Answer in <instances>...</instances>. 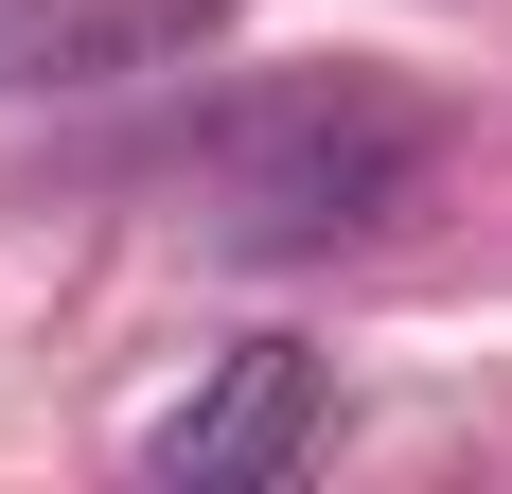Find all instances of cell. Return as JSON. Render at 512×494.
Masks as SVG:
<instances>
[{
	"label": "cell",
	"mask_w": 512,
	"mask_h": 494,
	"mask_svg": "<svg viewBox=\"0 0 512 494\" xmlns=\"http://www.w3.org/2000/svg\"><path fill=\"white\" fill-rule=\"evenodd\" d=\"M212 36V0H0V71H142Z\"/></svg>",
	"instance_id": "3"
},
{
	"label": "cell",
	"mask_w": 512,
	"mask_h": 494,
	"mask_svg": "<svg viewBox=\"0 0 512 494\" xmlns=\"http://www.w3.org/2000/svg\"><path fill=\"white\" fill-rule=\"evenodd\" d=\"M407 177H424V124L389 89H354V71L230 106V230L248 247H336L371 212H407Z\"/></svg>",
	"instance_id": "1"
},
{
	"label": "cell",
	"mask_w": 512,
	"mask_h": 494,
	"mask_svg": "<svg viewBox=\"0 0 512 494\" xmlns=\"http://www.w3.org/2000/svg\"><path fill=\"white\" fill-rule=\"evenodd\" d=\"M301 442H318V353H301V336H248L195 406H177V424H159V477L230 494V477H283Z\"/></svg>",
	"instance_id": "2"
}]
</instances>
